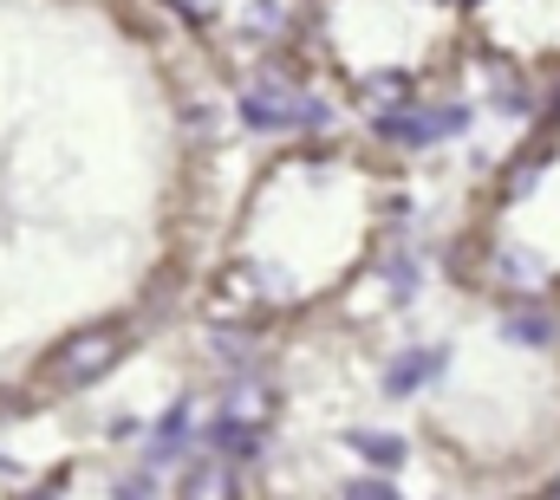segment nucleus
Instances as JSON below:
<instances>
[{
    "label": "nucleus",
    "mask_w": 560,
    "mask_h": 500,
    "mask_svg": "<svg viewBox=\"0 0 560 500\" xmlns=\"http://www.w3.org/2000/svg\"><path fill=\"white\" fill-rule=\"evenodd\" d=\"M469 105H392L372 118V136H385L392 150H430L443 136H463L469 130Z\"/></svg>",
    "instance_id": "obj_1"
},
{
    "label": "nucleus",
    "mask_w": 560,
    "mask_h": 500,
    "mask_svg": "<svg viewBox=\"0 0 560 500\" xmlns=\"http://www.w3.org/2000/svg\"><path fill=\"white\" fill-rule=\"evenodd\" d=\"M118 352H125V338L112 325H92V332H79V338H66L52 352V383L59 390H85V383H98V377L118 365Z\"/></svg>",
    "instance_id": "obj_2"
},
{
    "label": "nucleus",
    "mask_w": 560,
    "mask_h": 500,
    "mask_svg": "<svg viewBox=\"0 0 560 500\" xmlns=\"http://www.w3.org/2000/svg\"><path fill=\"white\" fill-rule=\"evenodd\" d=\"M202 449L222 462H261L268 455V422H242V416H215L202 429Z\"/></svg>",
    "instance_id": "obj_3"
},
{
    "label": "nucleus",
    "mask_w": 560,
    "mask_h": 500,
    "mask_svg": "<svg viewBox=\"0 0 560 500\" xmlns=\"http://www.w3.org/2000/svg\"><path fill=\"white\" fill-rule=\"evenodd\" d=\"M346 449H352L365 468H405V462H411V442H405V436H392V429H352V436H346Z\"/></svg>",
    "instance_id": "obj_4"
},
{
    "label": "nucleus",
    "mask_w": 560,
    "mask_h": 500,
    "mask_svg": "<svg viewBox=\"0 0 560 500\" xmlns=\"http://www.w3.org/2000/svg\"><path fill=\"white\" fill-rule=\"evenodd\" d=\"M268 409H275V396L255 383V377L242 371L229 390H222V416H242V422H268Z\"/></svg>",
    "instance_id": "obj_5"
},
{
    "label": "nucleus",
    "mask_w": 560,
    "mask_h": 500,
    "mask_svg": "<svg viewBox=\"0 0 560 500\" xmlns=\"http://www.w3.org/2000/svg\"><path fill=\"white\" fill-rule=\"evenodd\" d=\"M502 332H509L515 345H555L560 319L548 312V306H522V312H509V319H502Z\"/></svg>",
    "instance_id": "obj_6"
},
{
    "label": "nucleus",
    "mask_w": 560,
    "mask_h": 500,
    "mask_svg": "<svg viewBox=\"0 0 560 500\" xmlns=\"http://www.w3.org/2000/svg\"><path fill=\"white\" fill-rule=\"evenodd\" d=\"M436 365H443V352H405V358L385 371V390H392V396H411V390H423V383L436 377Z\"/></svg>",
    "instance_id": "obj_7"
},
{
    "label": "nucleus",
    "mask_w": 560,
    "mask_h": 500,
    "mask_svg": "<svg viewBox=\"0 0 560 500\" xmlns=\"http://www.w3.org/2000/svg\"><path fill=\"white\" fill-rule=\"evenodd\" d=\"M489 79H495V111H502V118H528V111H535V92H528L509 66H489Z\"/></svg>",
    "instance_id": "obj_8"
},
{
    "label": "nucleus",
    "mask_w": 560,
    "mask_h": 500,
    "mask_svg": "<svg viewBox=\"0 0 560 500\" xmlns=\"http://www.w3.org/2000/svg\"><path fill=\"white\" fill-rule=\"evenodd\" d=\"M352 495H365V500H385V495H398L392 481H352Z\"/></svg>",
    "instance_id": "obj_9"
}]
</instances>
